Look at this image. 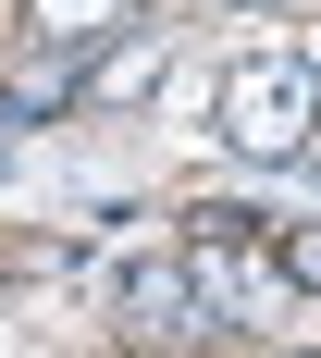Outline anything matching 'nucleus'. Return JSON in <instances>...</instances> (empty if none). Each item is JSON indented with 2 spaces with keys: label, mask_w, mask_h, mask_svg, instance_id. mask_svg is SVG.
Returning a JSON list of instances; mask_svg holds the SVG:
<instances>
[{
  "label": "nucleus",
  "mask_w": 321,
  "mask_h": 358,
  "mask_svg": "<svg viewBox=\"0 0 321 358\" xmlns=\"http://www.w3.org/2000/svg\"><path fill=\"white\" fill-rule=\"evenodd\" d=\"M161 50H173V37H161V25H136L124 50H111V62H87V87H99V99H136L148 74H161Z\"/></svg>",
  "instance_id": "5"
},
{
  "label": "nucleus",
  "mask_w": 321,
  "mask_h": 358,
  "mask_svg": "<svg viewBox=\"0 0 321 358\" xmlns=\"http://www.w3.org/2000/svg\"><path fill=\"white\" fill-rule=\"evenodd\" d=\"M74 87H87V50H50V62H25L13 87H0V136H13V124H37V111H62Z\"/></svg>",
  "instance_id": "4"
},
{
  "label": "nucleus",
  "mask_w": 321,
  "mask_h": 358,
  "mask_svg": "<svg viewBox=\"0 0 321 358\" xmlns=\"http://www.w3.org/2000/svg\"><path fill=\"white\" fill-rule=\"evenodd\" d=\"M111 309H124V322L148 334V346H198V334L222 322L211 309V285H198V259H124V272H111Z\"/></svg>",
  "instance_id": "3"
},
{
  "label": "nucleus",
  "mask_w": 321,
  "mask_h": 358,
  "mask_svg": "<svg viewBox=\"0 0 321 358\" xmlns=\"http://www.w3.org/2000/svg\"><path fill=\"white\" fill-rule=\"evenodd\" d=\"M111 13H124V0H25V25H37V37H62V50H87Z\"/></svg>",
  "instance_id": "6"
},
{
  "label": "nucleus",
  "mask_w": 321,
  "mask_h": 358,
  "mask_svg": "<svg viewBox=\"0 0 321 358\" xmlns=\"http://www.w3.org/2000/svg\"><path fill=\"white\" fill-rule=\"evenodd\" d=\"M211 136L235 148V161H297V148L321 136V62H297V50H248V62L211 87Z\"/></svg>",
  "instance_id": "2"
},
{
  "label": "nucleus",
  "mask_w": 321,
  "mask_h": 358,
  "mask_svg": "<svg viewBox=\"0 0 321 358\" xmlns=\"http://www.w3.org/2000/svg\"><path fill=\"white\" fill-rule=\"evenodd\" d=\"M185 259L211 285L222 322H259V334H309V285L285 272V248L259 235V210H198L185 222Z\"/></svg>",
  "instance_id": "1"
},
{
  "label": "nucleus",
  "mask_w": 321,
  "mask_h": 358,
  "mask_svg": "<svg viewBox=\"0 0 321 358\" xmlns=\"http://www.w3.org/2000/svg\"><path fill=\"white\" fill-rule=\"evenodd\" d=\"M272 248H285V272H297V285L321 296V222H285V235H272Z\"/></svg>",
  "instance_id": "7"
}]
</instances>
